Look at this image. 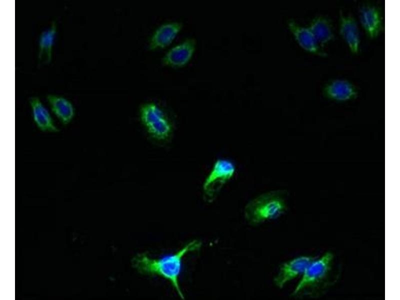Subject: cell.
<instances>
[{"instance_id": "obj_1", "label": "cell", "mask_w": 400, "mask_h": 300, "mask_svg": "<svg viewBox=\"0 0 400 300\" xmlns=\"http://www.w3.org/2000/svg\"><path fill=\"white\" fill-rule=\"evenodd\" d=\"M202 242L198 240L190 242L175 253L160 258H152L145 253L137 254L132 260V264L142 274L160 276L170 282L179 296L184 299L179 282L182 260L188 253L200 249Z\"/></svg>"}, {"instance_id": "obj_2", "label": "cell", "mask_w": 400, "mask_h": 300, "mask_svg": "<svg viewBox=\"0 0 400 300\" xmlns=\"http://www.w3.org/2000/svg\"><path fill=\"white\" fill-rule=\"evenodd\" d=\"M285 190H272L250 200L244 208V217L250 225L256 226L280 217L287 209Z\"/></svg>"}, {"instance_id": "obj_3", "label": "cell", "mask_w": 400, "mask_h": 300, "mask_svg": "<svg viewBox=\"0 0 400 300\" xmlns=\"http://www.w3.org/2000/svg\"><path fill=\"white\" fill-rule=\"evenodd\" d=\"M236 166L228 158H217L204 180L202 188L204 195L210 202L214 200L224 186L234 176Z\"/></svg>"}, {"instance_id": "obj_4", "label": "cell", "mask_w": 400, "mask_h": 300, "mask_svg": "<svg viewBox=\"0 0 400 300\" xmlns=\"http://www.w3.org/2000/svg\"><path fill=\"white\" fill-rule=\"evenodd\" d=\"M141 120L148 132L158 140H165L172 132V124L164 112L154 103L148 102L140 108Z\"/></svg>"}, {"instance_id": "obj_5", "label": "cell", "mask_w": 400, "mask_h": 300, "mask_svg": "<svg viewBox=\"0 0 400 300\" xmlns=\"http://www.w3.org/2000/svg\"><path fill=\"white\" fill-rule=\"evenodd\" d=\"M333 254L326 252L320 258L314 259L305 270L292 293L296 296L304 290L316 286L323 281L332 268Z\"/></svg>"}, {"instance_id": "obj_6", "label": "cell", "mask_w": 400, "mask_h": 300, "mask_svg": "<svg viewBox=\"0 0 400 300\" xmlns=\"http://www.w3.org/2000/svg\"><path fill=\"white\" fill-rule=\"evenodd\" d=\"M315 258L310 256H301L282 263L280 266L273 282L280 289L282 288L288 282L301 276Z\"/></svg>"}, {"instance_id": "obj_7", "label": "cell", "mask_w": 400, "mask_h": 300, "mask_svg": "<svg viewBox=\"0 0 400 300\" xmlns=\"http://www.w3.org/2000/svg\"><path fill=\"white\" fill-rule=\"evenodd\" d=\"M196 40L188 38L170 49L162 58V63L172 67H182L192 58L196 50Z\"/></svg>"}, {"instance_id": "obj_8", "label": "cell", "mask_w": 400, "mask_h": 300, "mask_svg": "<svg viewBox=\"0 0 400 300\" xmlns=\"http://www.w3.org/2000/svg\"><path fill=\"white\" fill-rule=\"evenodd\" d=\"M324 96L337 102H346L356 98L358 92L350 82L344 80H335L328 83L322 90Z\"/></svg>"}, {"instance_id": "obj_9", "label": "cell", "mask_w": 400, "mask_h": 300, "mask_svg": "<svg viewBox=\"0 0 400 300\" xmlns=\"http://www.w3.org/2000/svg\"><path fill=\"white\" fill-rule=\"evenodd\" d=\"M32 120L38 128L42 132H58L59 128L48 110L38 96L29 99Z\"/></svg>"}, {"instance_id": "obj_10", "label": "cell", "mask_w": 400, "mask_h": 300, "mask_svg": "<svg viewBox=\"0 0 400 300\" xmlns=\"http://www.w3.org/2000/svg\"><path fill=\"white\" fill-rule=\"evenodd\" d=\"M360 19L368 36L376 38L382 28V17L378 8L372 5H364L359 10Z\"/></svg>"}, {"instance_id": "obj_11", "label": "cell", "mask_w": 400, "mask_h": 300, "mask_svg": "<svg viewBox=\"0 0 400 300\" xmlns=\"http://www.w3.org/2000/svg\"><path fill=\"white\" fill-rule=\"evenodd\" d=\"M182 28V24L174 22H166L160 26L150 38L149 48L154 50L163 48L169 45Z\"/></svg>"}, {"instance_id": "obj_12", "label": "cell", "mask_w": 400, "mask_h": 300, "mask_svg": "<svg viewBox=\"0 0 400 300\" xmlns=\"http://www.w3.org/2000/svg\"><path fill=\"white\" fill-rule=\"evenodd\" d=\"M46 99L52 112L62 124L66 125L72 120L76 110L70 100L56 94H48Z\"/></svg>"}, {"instance_id": "obj_13", "label": "cell", "mask_w": 400, "mask_h": 300, "mask_svg": "<svg viewBox=\"0 0 400 300\" xmlns=\"http://www.w3.org/2000/svg\"><path fill=\"white\" fill-rule=\"evenodd\" d=\"M340 34L348 46L350 52L357 54L359 50L360 34L358 24L351 16L340 12Z\"/></svg>"}, {"instance_id": "obj_14", "label": "cell", "mask_w": 400, "mask_h": 300, "mask_svg": "<svg viewBox=\"0 0 400 300\" xmlns=\"http://www.w3.org/2000/svg\"><path fill=\"white\" fill-rule=\"evenodd\" d=\"M288 24L290 31L300 47L316 54L321 56L326 55L320 50L318 42L308 28L300 26L292 20H288Z\"/></svg>"}, {"instance_id": "obj_15", "label": "cell", "mask_w": 400, "mask_h": 300, "mask_svg": "<svg viewBox=\"0 0 400 300\" xmlns=\"http://www.w3.org/2000/svg\"><path fill=\"white\" fill-rule=\"evenodd\" d=\"M56 30V23L52 22L50 27L41 33L38 40L39 62L48 64L50 62Z\"/></svg>"}, {"instance_id": "obj_16", "label": "cell", "mask_w": 400, "mask_h": 300, "mask_svg": "<svg viewBox=\"0 0 400 300\" xmlns=\"http://www.w3.org/2000/svg\"><path fill=\"white\" fill-rule=\"evenodd\" d=\"M308 28L318 44H326L334 38L332 25L324 17L317 16L314 18Z\"/></svg>"}]
</instances>
